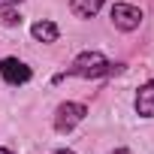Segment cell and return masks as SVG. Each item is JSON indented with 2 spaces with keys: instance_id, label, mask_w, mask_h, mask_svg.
<instances>
[{
  "instance_id": "8992f818",
  "label": "cell",
  "mask_w": 154,
  "mask_h": 154,
  "mask_svg": "<svg viewBox=\"0 0 154 154\" xmlns=\"http://www.w3.org/2000/svg\"><path fill=\"white\" fill-rule=\"evenodd\" d=\"M106 3V0H69V9L75 18H91L100 12V6Z\"/></svg>"
},
{
  "instance_id": "7a4b0ae2",
  "label": "cell",
  "mask_w": 154,
  "mask_h": 154,
  "mask_svg": "<svg viewBox=\"0 0 154 154\" xmlns=\"http://www.w3.org/2000/svg\"><path fill=\"white\" fill-rule=\"evenodd\" d=\"M85 115H88V109L82 103H60L57 106V115H54V130L66 133V130H72L79 121H85Z\"/></svg>"
},
{
  "instance_id": "30bf717a",
  "label": "cell",
  "mask_w": 154,
  "mask_h": 154,
  "mask_svg": "<svg viewBox=\"0 0 154 154\" xmlns=\"http://www.w3.org/2000/svg\"><path fill=\"white\" fill-rule=\"evenodd\" d=\"M112 154H133V151H127V148H115Z\"/></svg>"
},
{
  "instance_id": "5b68a950",
  "label": "cell",
  "mask_w": 154,
  "mask_h": 154,
  "mask_svg": "<svg viewBox=\"0 0 154 154\" xmlns=\"http://www.w3.org/2000/svg\"><path fill=\"white\" fill-rule=\"evenodd\" d=\"M136 112L142 118H154V79L139 88V94H136Z\"/></svg>"
},
{
  "instance_id": "9c48e42d",
  "label": "cell",
  "mask_w": 154,
  "mask_h": 154,
  "mask_svg": "<svg viewBox=\"0 0 154 154\" xmlns=\"http://www.w3.org/2000/svg\"><path fill=\"white\" fill-rule=\"evenodd\" d=\"M12 3H21V0H0V6H12Z\"/></svg>"
},
{
  "instance_id": "3957f363",
  "label": "cell",
  "mask_w": 154,
  "mask_h": 154,
  "mask_svg": "<svg viewBox=\"0 0 154 154\" xmlns=\"http://www.w3.org/2000/svg\"><path fill=\"white\" fill-rule=\"evenodd\" d=\"M109 15H112V24L118 30H136L142 24V12L136 6H130V3H115Z\"/></svg>"
},
{
  "instance_id": "7c38bea8",
  "label": "cell",
  "mask_w": 154,
  "mask_h": 154,
  "mask_svg": "<svg viewBox=\"0 0 154 154\" xmlns=\"http://www.w3.org/2000/svg\"><path fill=\"white\" fill-rule=\"evenodd\" d=\"M0 154H12V151H9V148H0Z\"/></svg>"
},
{
  "instance_id": "8fae6325",
  "label": "cell",
  "mask_w": 154,
  "mask_h": 154,
  "mask_svg": "<svg viewBox=\"0 0 154 154\" xmlns=\"http://www.w3.org/2000/svg\"><path fill=\"white\" fill-rule=\"evenodd\" d=\"M54 154H75V151H66V148H60V151H54Z\"/></svg>"
},
{
  "instance_id": "6da1fadb",
  "label": "cell",
  "mask_w": 154,
  "mask_h": 154,
  "mask_svg": "<svg viewBox=\"0 0 154 154\" xmlns=\"http://www.w3.org/2000/svg\"><path fill=\"white\" fill-rule=\"evenodd\" d=\"M69 72H72V75H79V79H100V75L112 72V63H109L100 51H82L79 57L72 60Z\"/></svg>"
},
{
  "instance_id": "ba28073f",
  "label": "cell",
  "mask_w": 154,
  "mask_h": 154,
  "mask_svg": "<svg viewBox=\"0 0 154 154\" xmlns=\"http://www.w3.org/2000/svg\"><path fill=\"white\" fill-rule=\"evenodd\" d=\"M3 24H6V27H15V24H21V15H18L15 9H9V12L3 15Z\"/></svg>"
},
{
  "instance_id": "52a82bcc",
  "label": "cell",
  "mask_w": 154,
  "mask_h": 154,
  "mask_svg": "<svg viewBox=\"0 0 154 154\" xmlns=\"http://www.w3.org/2000/svg\"><path fill=\"white\" fill-rule=\"evenodd\" d=\"M30 33H33V39H39V42H54V39H57V24H54V21H36V24L30 27Z\"/></svg>"
},
{
  "instance_id": "277c9868",
  "label": "cell",
  "mask_w": 154,
  "mask_h": 154,
  "mask_svg": "<svg viewBox=\"0 0 154 154\" xmlns=\"http://www.w3.org/2000/svg\"><path fill=\"white\" fill-rule=\"evenodd\" d=\"M0 75H3L9 85H21V82L30 79V66L21 63V60H15V57H3V60H0Z\"/></svg>"
}]
</instances>
